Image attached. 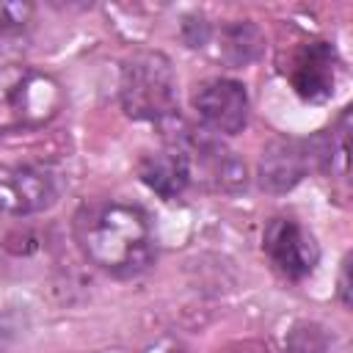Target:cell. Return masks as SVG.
I'll return each mask as SVG.
<instances>
[{
    "label": "cell",
    "instance_id": "1",
    "mask_svg": "<svg viewBox=\"0 0 353 353\" xmlns=\"http://www.w3.org/2000/svg\"><path fill=\"white\" fill-rule=\"evenodd\" d=\"M74 237L83 256L110 276H135L157 254L149 212L116 199L83 204L74 215Z\"/></svg>",
    "mask_w": 353,
    "mask_h": 353
},
{
    "label": "cell",
    "instance_id": "2",
    "mask_svg": "<svg viewBox=\"0 0 353 353\" xmlns=\"http://www.w3.org/2000/svg\"><path fill=\"white\" fill-rule=\"evenodd\" d=\"M121 108L138 121H168L176 116V74L168 55L138 50L121 66Z\"/></svg>",
    "mask_w": 353,
    "mask_h": 353
},
{
    "label": "cell",
    "instance_id": "3",
    "mask_svg": "<svg viewBox=\"0 0 353 353\" xmlns=\"http://www.w3.org/2000/svg\"><path fill=\"white\" fill-rule=\"evenodd\" d=\"M63 102L61 85L30 66H0V132L50 121Z\"/></svg>",
    "mask_w": 353,
    "mask_h": 353
},
{
    "label": "cell",
    "instance_id": "4",
    "mask_svg": "<svg viewBox=\"0 0 353 353\" xmlns=\"http://www.w3.org/2000/svg\"><path fill=\"white\" fill-rule=\"evenodd\" d=\"M262 251L270 259V265L284 279H292V281L306 279L320 259V245L314 234L287 215L268 221L262 232Z\"/></svg>",
    "mask_w": 353,
    "mask_h": 353
},
{
    "label": "cell",
    "instance_id": "5",
    "mask_svg": "<svg viewBox=\"0 0 353 353\" xmlns=\"http://www.w3.org/2000/svg\"><path fill=\"white\" fill-rule=\"evenodd\" d=\"M58 196L50 168L33 163L0 165V210L8 215H33L47 210Z\"/></svg>",
    "mask_w": 353,
    "mask_h": 353
},
{
    "label": "cell",
    "instance_id": "6",
    "mask_svg": "<svg viewBox=\"0 0 353 353\" xmlns=\"http://www.w3.org/2000/svg\"><path fill=\"white\" fill-rule=\"evenodd\" d=\"M193 108L199 119L221 132V135H237L248 121V94L245 85L229 77H212L196 85Z\"/></svg>",
    "mask_w": 353,
    "mask_h": 353
},
{
    "label": "cell",
    "instance_id": "7",
    "mask_svg": "<svg viewBox=\"0 0 353 353\" xmlns=\"http://www.w3.org/2000/svg\"><path fill=\"white\" fill-rule=\"evenodd\" d=\"M336 69L339 58L334 44L328 41H306L290 61L287 77L295 88V94L306 102H325L334 94L336 85Z\"/></svg>",
    "mask_w": 353,
    "mask_h": 353
},
{
    "label": "cell",
    "instance_id": "8",
    "mask_svg": "<svg viewBox=\"0 0 353 353\" xmlns=\"http://www.w3.org/2000/svg\"><path fill=\"white\" fill-rule=\"evenodd\" d=\"M314 160H317L314 143L298 138H276L262 149L259 185L270 193H284L306 176Z\"/></svg>",
    "mask_w": 353,
    "mask_h": 353
},
{
    "label": "cell",
    "instance_id": "9",
    "mask_svg": "<svg viewBox=\"0 0 353 353\" xmlns=\"http://www.w3.org/2000/svg\"><path fill=\"white\" fill-rule=\"evenodd\" d=\"M138 176L149 190H154L163 199H176L193 179L188 157L179 149H165V152L146 154L138 165Z\"/></svg>",
    "mask_w": 353,
    "mask_h": 353
},
{
    "label": "cell",
    "instance_id": "10",
    "mask_svg": "<svg viewBox=\"0 0 353 353\" xmlns=\"http://www.w3.org/2000/svg\"><path fill=\"white\" fill-rule=\"evenodd\" d=\"M262 52V33L254 22L248 19H237L221 28V44H218V55L229 63V66H245L251 63L256 55Z\"/></svg>",
    "mask_w": 353,
    "mask_h": 353
},
{
    "label": "cell",
    "instance_id": "11",
    "mask_svg": "<svg viewBox=\"0 0 353 353\" xmlns=\"http://www.w3.org/2000/svg\"><path fill=\"white\" fill-rule=\"evenodd\" d=\"M287 350L290 353H334L325 328L317 325V323H298V325H292V331L287 336Z\"/></svg>",
    "mask_w": 353,
    "mask_h": 353
},
{
    "label": "cell",
    "instance_id": "12",
    "mask_svg": "<svg viewBox=\"0 0 353 353\" xmlns=\"http://www.w3.org/2000/svg\"><path fill=\"white\" fill-rule=\"evenodd\" d=\"M30 19H33L30 3H0V41L25 36Z\"/></svg>",
    "mask_w": 353,
    "mask_h": 353
},
{
    "label": "cell",
    "instance_id": "13",
    "mask_svg": "<svg viewBox=\"0 0 353 353\" xmlns=\"http://www.w3.org/2000/svg\"><path fill=\"white\" fill-rule=\"evenodd\" d=\"M221 353H268V347L259 342H234V345L223 347Z\"/></svg>",
    "mask_w": 353,
    "mask_h": 353
},
{
    "label": "cell",
    "instance_id": "14",
    "mask_svg": "<svg viewBox=\"0 0 353 353\" xmlns=\"http://www.w3.org/2000/svg\"><path fill=\"white\" fill-rule=\"evenodd\" d=\"M347 270H350V256H345L342 262V273H339V298L345 306H350V287H347Z\"/></svg>",
    "mask_w": 353,
    "mask_h": 353
},
{
    "label": "cell",
    "instance_id": "15",
    "mask_svg": "<svg viewBox=\"0 0 353 353\" xmlns=\"http://www.w3.org/2000/svg\"><path fill=\"white\" fill-rule=\"evenodd\" d=\"M171 353H185V350H171Z\"/></svg>",
    "mask_w": 353,
    "mask_h": 353
}]
</instances>
